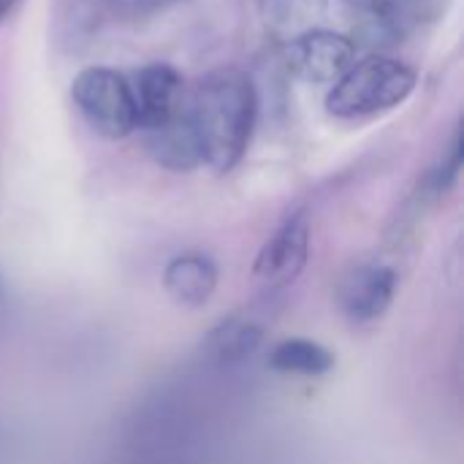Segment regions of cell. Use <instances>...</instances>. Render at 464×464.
Here are the masks:
<instances>
[{
  "label": "cell",
  "mask_w": 464,
  "mask_h": 464,
  "mask_svg": "<svg viewBox=\"0 0 464 464\" xmlns=\"http://www.w3.org/2000/svg\"><path fill=\"white\" fill-rule=\"evenodd\" d=\"M258 111V95L253 79L239 68H218L207 73L188 109L204 163L218 171H234L250 144Z\"/></svg>",
  "instance_id": "1"
},
{
  "label": "cell",
  "mask_w": 464,
  "mask_h": 464,
  "mask_svg": "<svg viewBox=\"0 0 464 464\" xmlns=\"http://www.w3.org/2000/svg\"><path fill=\"white\" fill-rule=\"evenodd\" d=\"M419 73L402 60L389 54H370L362 63H353L332 87L326 109L334 117L356 120L389 111L411 98L416 90Z\"/></svg>",
  "instance_id": "2"
},
{
  "label": "cell",
  "mask_w": 464,
  "mask_h": 464,
  "mask_svg": "<svg viewBox=\"0 0 464 464\" xmlns=\"http://www.w3.org/2000/svg\"><path fill=\"white\" fill-rule=\"evenodd\" d=\"M71 95L84 122L106 139H125L136 130V109L128 79L111 68L92 65L73 76Z\"/></svg>",
  "instance_id": "3"
},
{
  "label": "cell",
  "mask_w": 464,
  "mask_h": 464,
  "mask_svg": "<svg viewBox=\"0 0 464 464\" xmlns=\"http://www.w3.org/2000/svg\"><path fill=\"white\" fill-rule=\"evenodd\" d=\"M449 0H353V41L372 49L400 44L416 24L446 14Z\"/></svg>",
  "instance_id": "4"
},
{
  "label": "cell",
  "mask_w": 464,
  "mask_h": 464,
  "mask_svg": "<svg viewBox=\"0 0 464 464\" xmlns=\"http://www.w3.org/2000/svg\"><path fill=\"white\" fill-rule=\"evenodd\" d=\"M285 63L310 84H334L356 63V41L334 30H307L285 44Z\"/></svg>",
  "instance_id": "5"
},
{
  "label": "cell",
  "mask_w": 464,
  "mask_h": 464,
  "mask_svg": "<svg viewBox=\"0 0 464 464\" xmlns=\"http://www.w3.org/2000/svg\"><path fill=\"white\" fill-rule=\"evenodd\" d=\"M133 109H136V128L147 130L182 109V76L169 63H150L133 73L128 82Z\"/></svg>",
  "instance_id": "6"
},
{
  "label": "cell",
  "mask_w": 464,
  "mask_h": 464,
  "mask_svg": "<svg viewBox=\"0 0 464 464\" xmlns=\"http://www.w3.org/2000/svg\"><path fill=\"white\" fill-rule=\"evenodd\" d=\"M310 258V223L304 212L291 215L256 258V275L269 285H288L296 280Z\"/></svg>",
  "instance_id": "7"
},
{
  "label": "cell",
  "mask_w": 464,
  "mask_h": 464,
  "mask_svg": "<svg viewBox=\"0 0 464 464\" xmlns=\"http://www.w3.org/2000/svg\"><path fill=\"white\" fill-rule=\"evenodd\" d=\"M397 296V272L383 264H364L348 272L340 285V307L353 324L378 321Z\"/></svg>",
  "instance_id": "8"
},
{
  "label": "cell",
  "mask_w": 464,
  "mask_h": 464,
  "mask_svg": "<svg viewBox=\"0 0 464 464\" xmlns=\"http://www.w3.org/2000/svg\"><path fill=\"white\" fill-rule=\"evenodd\" d=\"M218 264L198 250L174 256L163 269V288L166 294L185 310L204 307L218 291Z\"/></svg>",
  "instance_id": "9"
},
{
  "label": "cell",
  "mask_w": 464,
  "mask_h": 464,
  "mask_svg": "<svg viewBox=\"0 0 464 464\" xmlns=\"http://www.w3.org/2000/svg\"><path fill=\"white\" fill-rule=\"evenodd\" d=\"M144 141H147V152L152 155V160L169 171H193L196 166L204 163L201 144H198L188 109H179L174 117H169L166 122L155 128H147Z\"/></svg>",
  "instance_id": "10"
},
{
  "label": "cell",
  "mask_w": 464,
  "mask_h": 464,
  "mask_svg": "<svg viewBox=\"0 0 464 464\" xmlns=\"http://www.w3.org/2000/svg\"><path fill=\"white\" fill-rule=\"evenodd\" d=\"M334 353L313 340H283L269 353V367L283 375L299 378H324L334 370Z\"/></svg>",
  "instance_id": "11"
},
{
  "label": "cell",
  "mask_w": 464,
  "mask_h": 464,
  "mask_svg": "<svg viewBox=\"0 0 464 464\" xmlns=\"http://www.w3.org/2000/svg\"><path fill=\"white\" fill-rule=\"evenodd\" d=\"M212 334H215L212 343L218 345V356H223L228 362L253 353L261 340V329H256L250 321H228Z\"/></svg>",
  "instance_id": "12"
},
{
  "label": "cell",
  "mask_w": 464,
  "mask_h": 464,
  "mask_svg": "<svg viewBox=\"0 0 464 464\" xmlns=\"http://www.w3.org/2000/svg\"><path fill=\"white\" fill-rule=\"evenodd\" d=\"M462 160H464V139H462V128L454 133V141H451V147H449V152H446V158L440 160V166L430 174V190L435 193V196H440V193H446V190H451L454 188V182L459 179V171H462Z\"/></svg>",
  "instance_id": "13"
},
{
  "label": "cell",
  "mask_w": 464,
  "mask_h": 464,
  "mask_svg": "<svg viewBox=\"0 0 464 464\" xmlns=\"http://www.w3.org/2000/svg\"><path fill=\"white\" fill-rule=\"evenodd\" d=\"M120 3H125L130 8H139V11H147V8H160V5H166L171 0H120Z\"/></svg>",
  "instance_id": "14"
},
{
  "label": "cell",
  "mask_w": 464,
  "mask_h": 464,
  "mask_svg": "<svg viewBox=\"0 0 464 464\" xmlns=\"http://www.w3.org/2000/svg\"><path fill=\"white\" fill-rule=\"evenodd\" d=\"M19 0H0V24L8 19V14L14 11V5H16Z\"/></svg>",
  "instance_id": "15"
}]
</instances>
